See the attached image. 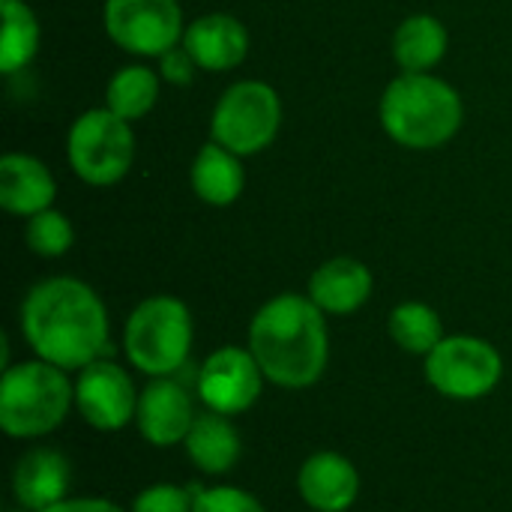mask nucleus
Segmentation results:
<instances>
[{
  "label": "nucleus",
  "instance_id": "22",
  "mask_svg": "<svg viewBox=\"0 0 512 512\" xmlns=\"http://www.w3.org/2000/svg\"><path fill=\"white\" fill-rule=\"evenodd\" d=\"M159 90H162V75H156L141 63H132L111 75L105 87V108H111L117 117L132 123L153 111Z\"/></svg>",
  "mask_w": 512,
  "mask_h": 512
},
{
  "label": "nucleus",
  "instance_id": "16",
  "mask_svg": "<svg viewBox=\"0 0 512 512\" xmlns=\"http://www.w3.org/2000/svg\"><path fill=\"white\" fill-rule=\"evenodd\" d=\"M372 270L348 255L324 261L309 276V297L324 315H354L372 297Z\"/></svg>",
  "mask_w": 512,
  "mask_h": 512
},
{
  "label": "nucleus",
  "instance_id": "12",
  "mask_svg": "<svg viewBox=\"0 0 512 512\" xmlns=\"http://www.w3.org/2000/svg\"><path fill=\"white\" fill-rule=\"evenodd\" d=\"M192 396L174 378H150V384L138 396L135 426L141 438L153 447L183 444L192 432Z\"/></svg>",
  "mask_w": 512,
  "mask_h": 512
},
{
  "label": "nucleus",
  "instance_id": "6",
  "mask_svg": "<svg viewBox=\"0 0 512 512\" xmlns=\"http://www.w3.org/2000/svg\"><path fill=\"white\" fill-rule=\"evenodd\" d=\"M66 159L75 177L87 186L120 183L135 162L132 123L111 108H90L78 114L66 135Z\"/></svg>",
  "mask_w": 512,
  "mask_h": 512
},
{
  "label": "nucleus",
  "instance_id": "25",
  "mask_svg": "<svg viewBox=\"0 0 512 512\" xmlns=\"http://www.w3.org/2000/svg\"><path fill=\"white\" fill-rule=\"evenodd\" d=\"M192 512H267L261 501L237 486H207L195 489Z\"/></svg>",
  "mask_w": 512,
  "mask_h": 512
},
{
  "label": "nucleus",
  "instance_id": "19",
  "mask_svg": "<svg viewBox=\"0 0 512 512\" xmlns=\"http://www.w3.org/2000/svg\"><path fill=\"white\" fill-rule=\"evenodd\" d=\"M183 447H186L189 462L201 474H210V477L228 474L243 453L240 432L234 429V423L225 414H216V411L195 417L192 432L186 435Z\"/></svg>",
  "mask_w": 512,
  "mask_h": 512
},
{
  "label": "nucleus",
  "instance_id": "17",
  "mask_svg": "<svg viewBox=\"0 0 512 512\" xmlns=\"http://www.w3.org/2000/svg\"><path fill=\"white\" fill-rule=\"evenodd\" d=\"M57 198L48 165L30 153H6L0 159V207L12 216H36Z\"/></svg>",
  "mask_w": 512,
  "mask_h": 512
},
{
  "label": "nucleus",
  "instance_id": "7",
  "mask_svg": "<svg viewBox=\"0 0 512 512\" xmlns=\"http://www.w3.org/2000/svg\"><path fill=\"white\" fill-rule=\"evenodd\" d=\"M282 129L279 93L255 78L231 84L210 114V135L216 144L237 156H255L267 150Z\"/></svg>",
  "mask_w": 512,
  "mask_h": 512
},
{
  "label": "nucleus",
  "instance_id": "9",
  "mask_svg": "<svg viewBox=\"0 0 512 512\" xmlns=\"http://www.w3.org/2000/svg\"><path fill=\"white\" fill-rule=\"evenodd\" d=\"M108 39L135 57H162L183 42L186 24L177 0H105Z\"/></svg>",
  "mask_w": 512,
  "mask_h": 512
},
{
  "label": "nucleus",
  "instance_id": "23",
  "mask_svg": "<svg viewBox=\"0 0 512 512\" xmlns=\"http://www.w3.org/2000/svg\"><path fill=\"white\" fill-rule=\"evenodd\" d=\"M387 330L402 351L417 354V357H429L438 348V342L444 339L441 315L429 303H420V300L399 303L390 312Z\"/></svg>",
  "mask_w": 512,
  "mask_h": 512
},
{
  "label": "nucleus",
  "instance_id": "10",
  "mask_svg": "<svg viewBox=\"0 0 512 512\" xmlns=\"http://www.w3.org/2000/svg\"><path fill=\"white\" fill-rule=\"evenodd\" d=\"M264 381L267 378L249 348L225 345L201 363L195 375V393L201 396L207 411L234 417L258 402Z\"/></svg>",
  "mask_w": 512,
  "mask_h": 512
},
{
  "label": "nucleus",
  "instance_id": "20",
  "mask_svg": "<svg viewBox=\"0 0 512 512\" xmlns=\"http://www.w3.org/2000/svg\"><path fill=\"white\" fill-rule=\"evenodd\" d=\"M450 45V33L441 18L420 12L408 15L393 33V57L402 72H432Z\"/></svg>",
  "mask_w": 512,
  "mask_h": 512
},
{
  "label": "nucleus",
  "instance_id": "14",
  "mask_svg": "<svg viewBox=\"0 0 512 512\" xmlns=\"http://www.w3.org/2000/svg\"><path fill=\"white\" fill-rule=\"evenodd\" d=\"M198 69L204 72H228L237 69L249 54V30L240 18L228 12H207L186 24L183 42H180Z\"/></svg>",
  "mask_w": 512,
  "mask_h": 512
},
{
  "label": "nucleus",
  "instance_id": "8",
  "mask_svg": "<svg viewBox=\"0 0 512 512\" xmlns=\"http://www.w3.org/2000/svg\"><path fill=\"white\" fill-rule=\"evenodd\" d=\"M504 375L498 348L480 336H444L426 357V381L456 402H474L489 396Z\"/></svg>",
  "mask_w": 512,
  "mask_h": 512
},
{
  "label": "nucleus",
  "instance_id": "4",
  "mask_svg": "<svg viewBox=\"0 0 512 512\" xmlns=\"http://www.w3.org/2000/svg\"><path fill=\"white\" fill-rule=\"evenodd\" d=\"M72 405L75 384L69 381L66 369L45 363L39 357L3 369L0 429L9 438H45L66 420Z\"/></svg>",
  "mask_w": 512,
  "mask_h": 512
},
{
  "label": "nucleus",
  "instance_id": "18",
  "mask_svg": "<svg viewBox=\"0 0 512 512\" xmlns=\"http://www.w3.org/2000/svg\"><path fill=\"white\" fill-rule=\"evenodd\" d=\"M192 192L210 204V207H231L246 186V171H243V156L231 153L228 147L207 141L189 168Z\"/></svg>",
  "mask_w": 512,
  "mask_h": 512
},
{
  "label": "nucleus",
  "instance_id": "24",
  "mask_svg": "<svg viewBox=\"0 0 512 512\" xmlns=\"http://www.w3.org/2000/svg\"><path fill=\"white\" fill-rule=\"evenodd\" d=\"M24 243L39 258H60V255H66L72 249L75 231H72V222L60 210L48 207V210H42V213L27 219Z\"/></svg>",
  "mask_w": 512,
  "mask_h": 512
},
{
  "label": "nucleus",
  "instance_id": "2",
  "mask_svg": "<svg viewBox=\"0 0 512 512\" xmlns=\"http://www.w3.org/2000/svg\"><path fill=\"white\" fill-rule=\"evenodd\" d=\"M249 351L270 384L282 390L312 387L330 360L327 315L309 294H279L255 312Z\"/></svg>",
  "mask_w": 512,
  "mask_h": 512
},
{
  "label": "nucleus",
  "instance_id": "11",
  "mask_svg": "<svg viewBox=\"0 0 512 512\" xmlns=\"http://www.w3.org/2000/svg\"><path fill=\"white\" fill-rule=\"evenodd\" d=\"M138 390L126 369L111 360H93L75 378V408L81 420L99 432H120L135 420Z\"/></svg>",
  "mask_w": 512,
  "mask_h": 512
},
{
  "label": "nucleus",
  "instance_id": "1",
  "mask_svg": "<svg viewBox=\"0 0 512 512\" xmlns=\"http://www.w3.org/2000/svg\"><path fill=\"white\" fill-rule=\"evenodd\" d=\"M21 333L39 360L81 372L108 351V312L87 282L51 276L27 291L21 303Z\"/></svg>",
  "mask_w": 512,
  "mask_h": 512
},
{
  "label": "nucleus",
  "instance_id": "21",
  "mask_svg": "<svg viewBox=\"0 0 512 512\" xmlns=\"http://www.w3.org/2000/svg\"><path fill=\"white\" fill-rule=\"evenodd\" d=\"M3 33H0V72L15 75L39 51V18L24 0H0Z\"/></svg>",
  "mask_w": 512,
  "mask_h": 512
},
{
  "label": "nucleus",
  "instance_id": "5",
  "mask_svg": "<svg viewBox=\"0 0 512 512\" xmlns=\"http://www.w3.org/2000/svg\"><path fill=\"white\" fill-rule=\"evenodd\" d=\"M123 351L147 378H174L192 351V312L183 300L156 294L141 300L123 327Z\"/></svg>",
  "mask_w": 512,
  "mask_h": 512
},
{
  "label": "nucleus",
  "instance_id": "28",
  "mask_svg": "<svg viewBox=\"0 0 512 512\" xmlns=\"http://www.w3.org/2000/svg\"><path fill=\"white\" fill-rule=\"evenodd\" d=\"M42 512H123L117 504L105 501V498H66L54 507Z\"/></svg>",
  "mask_w": 512,
  "mask_h": 512
},
{
  "label": "nucleus",
  "instance_id": "26",
  "mask_svg": "<svg viewBox=\"0 0 512 512\" xmlns=\"http://www.w3.org/2000/svg\"><path fill=\"white\" fill-rule=\"evenodd\" d=\"M192 504H195V489L177 483H156L135 498L132 512H192Z\"/></svg>",
  "mask_w": 512,
  "mask_h": 512
},
{
  "label": "nucleus",
  "instance_id": "3",
  "mask_svg": "<svg viewBox=\"0 0 512 512\" xmlns=\"http://www.w3.org/2000/svg\"><path fill=\"white\" fill-rule=\"evenodd\" d=\"M384 132L408 150H435L456 138L465 120L459 90L432 72H402L381 96Z\"/></svg>",
  "mask_w": 512,
  "mask_h": 512
},
{
  "label": "nucleus",
  "instance_id": "13",
  "mask_svg": "<svg viewBox=\"0 0 512 512\" xmlns=\"http://www.w3.org/2000/svg\"><path fill=\"white\" fill-rule=\"evenodd\" d=\"M297 492L315 512H348L360 498V474L342 453H315L300 465Z\"/></svg>",
  "mask_w": 512,
  "mask_h": 512
},
{
  "label": "nucleus",
  "instance_id": "15",
  "mask_svg": "<svg viewBox=\"0 0 512 512\" xmlns=\"http://www.w3.org/2000/svg\"><path fill=\"white\" fill-rule=\"evenodd\" d=\"M72 468L63 453L51 447L27 450L12 471V492L18 507L27 512H42L69 498Z\"/></svg>",
  "mask_w": 512,
  "mask_h": 512
},
{
  "label": "nucleus",
  "instance_id": "27",
  "mask_svg": "<svg viewBox=\"0 0 512 512\" xmlns=\"http://www.w3.org/2000/svg\"><path fill=\"white\" fill-rule=\"evenodd\" d=\"M195 69H198V63L192 60V54H189L183 45H177V48H171V51H165V54L159 57V75H162V81H168V84H174V87L192 84Z\"/></svg>",
  "mask_w": 512,
  "mask_h": 512
}]
</instances>
